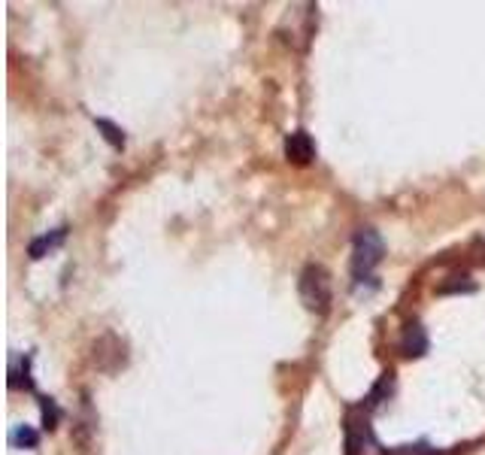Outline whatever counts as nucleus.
Segmentation results:
<instances>
[{
	"label": "nucleus",
	"instance_id": "obj_1",
	"mask_svg": "<svg viewBox=\"0 0 485 455\" xmlns=\"http://www.w3.org/2000/svg\"><path fill=\"white\" fill-rule=\"evenodd\" d=\"M383 255L385 243L376 228H358L355 240H352V277H355V286H361L364 280H374L370 273L383 264Z\"/></svg>",
	"mask_w": 485,
	"mask_h": 455
},
{
	"label": "nucleus",
	"instance_id": "obj_2",
	"mask_svg": "<svg viewBox=\"0 0 485 455\" xmlns=\"http://www.w3.org/2000/svg\"><path fill=\"white\" fill-rule=\"evenodd\" d=\"M298 291H300V301L307 310L319 312V316L331 310L334 291H331V273L322 268V264H307V268L300 270Z\"/></svg>",
	"mask_w": 485,
	"mask_h": 455
},
{
	"label": "nucleus",
	"instance_id": "obj_3",
	"mask_svg": "<svg viewBox=\"0 0 485 455\" xmlns=\"http://www.w3.org/2000/svg\"><path fill=\"white\" fill-rule=\"evenodd\" d=\"M285 158L300 167L316 158V143H312V137L307 131H291V134L285 137Z\"/></svg>",
	"mask_w": 485,
	"mask_h": 455
},
{
	"label": "nucleus",
	"instance_id": "obj_4",
	"mask_svg": "<svg viewBox=\"0 0 485 455\" xmlns=\"http://www.w3.org/2000/svg\"><path fill=\"white\" fill-rule=\"evenodd\" d=\"M401 353L410 358H422L427 353V331L422 328V322H410V325L404 328Z\"/></svg>",
	"mask_w": 485,
	"mask_h": 455
},
{
	"label": "nucleus",
	"instance_id": "obj_5",
	"mask_svg": "<svg viewBox=\"0 0 485 455\" xmlns=\"http://www.w3.org/2000/svg\"><path fill=\"white\" fill-rule=\"evenodd\" d=\"M64 237H68V228H55V231L49 234H43V237H37V240H31V246H27V255L37 261V259H43V255H49L52 249H58V246L64 243Z\"/></svg>",
	"mask_w": 485,
	"mask_h": 455
},
{
	"label": "nucleus",
	"instance_id": "obj_6",
	"mask_svg": "<svg viewBox=\"0 0 485 455\" xmlns=\"http://www.w3.org/2000/svg\"><path fill=\"white\" fill-rule=\"evenodd\" d=\"M9 388H34L31 383V358H13V365H9Z\"/></svg>",
	"mask_w": 485,
	"mask_h": 455
},
{
	"label": "nucleus",
	"instance_id": "obj_7",
	"mask_svg": "<svg viewBox=\"0 0 485 455\" xmlns=\"http://www.w3.org/2000/svg\"><path fill=\"white\" fill-rule=\"evenodd\" d=\"M9 443L18 450H37V443H40V434H37L31 425H16L13 431H9Z\"/></svg>",
	"mask_w": 485,
	"mask_h": 455
},
{
	"label": "nucleus",
	"instance_id": "obj_8",
	"mask_svg": "<svg viewBox=\"0 0 485 455\" xmlns=\"http://www.w3.org/2000/svg\"><path fill=\"white\" fill-rule=\"evenodd\" d=\"M94 125H98V131H103V137H107L112 149H125V131L119 125H112L110 119H94Z\"/></svg>",
	"mask_w": 485,
	"mask_h": 455
},
{
	"label": "nucleus",
	"instance_id": "obj_9",
	"mask_svg": "<svg viewBox=\"0 0 485 455\" xmlns=\"http://www.w3.org/2000/svg\"><path fill=\"white\" fill-rule=\"evenodd\" d=\"M452 282H443L440 286V295H452V291H464V295H473L477 291V282L470 277H449Z\"/></svg>",
	"mask_w": 485,
	"mask_h": 455
},
{
	"label": "nucleus",
	"instance_id": "obj_10",
	"mask_svg": "<svg viewBox=\"0 0 485 455\" xmlns=\"http://www.w3.org/2000/svg\"><path fill=\"white\" fill-rule=\"evenodd\" d=\"M58 407H55V401L52 397H43V429H55V425H58Z\"/></svg>",
	"mask_w": 485,
	"mask_h": 455
}]
</instances>
